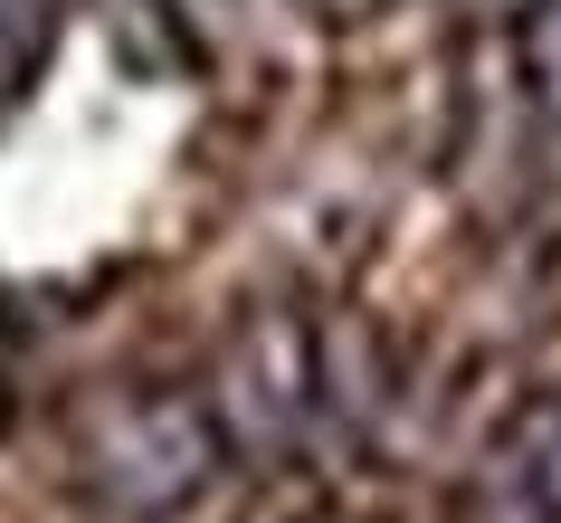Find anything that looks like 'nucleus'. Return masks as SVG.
I'll return each mask as SVG.
<instances>
[{"label":"nucleus","mask_w":561,"mask_h":523,"mask_svg":"<svg viewBox=\"0 0 561 523\" xmlns=\"http://www.w3.org/2000/svg\"><path fill=\"white\" fill-rule=\"evenodd\" d=\"M314 523H333V514H314Z\"/></svg>","instance_id":"7"},{"label":"nucleus","mask_w":561,"mask_h":523,"mask_svg":"<svg viewBox=\"0 0 561 523\" xmlns=\"http://www.w3.org/2000/svg\"><path fill=\"white\" fill-rule=\"evenodd\" d=\"M324 372H314V333L296 315H257L238 323L219 372H209V409L229 429V457H286L305 437V409H314Z\"/></svg>","instance_id":"2"},{"label":"nucleus","mask_w":561,"mask_h":523,"mask_svg":"<svg viewBox=\"0 0 561 523\" xmlns=\"http://www.w3.org/2000/svg\"><path fill=\"white\" fill-rule=\"evenodd\" d=\"M514 48H524V87L542 115H561V0H533L514 20Z\"/></svg>","instance_id":"4"},{"label":"nucleus","mask_w":561,"mask_h":523,"mask_svg":"<svg viewBox=\"0 0 561 523\" xmlns=\"http://www.w3.org/2000/svg\"><path fill=\"white\" fill-rule=\"evenodd\" d=\"M229 466V429L201 390H105L77 409V486L115 523H172L209 494V476Z\"/></svg>","instance_id":"1"},{"label":"nucleus","mask_w":561,"mask_h":523,"mask_svg":"<svg viewBox=\"0 0 561 523\" xmlns=\"http://www.w3.org/2000/svg\"><path fill=\"white\" fill-rule=\"evenodd\" d=\"M467 10H485V20H524L533 0H467Z\"/></svg>","instance_id":"6"},{"label":"nucleus","mask_w":561,"mask_h":523,"mask_svg":"<svg viewBox=\"0 0 561 523\" xmlns=\"http://www.w3.org/2000/svg\"><path fill=\"white\" fill-rule=\"evenodd\" d=\"M485 494L514 523H561V380L504 409L495 447H485Z\"/></svg>","instance_id":"3"},{"label":"nucleus","mask_w":561,"mask_h":523,"mask_svg":"<svg viewBox=\"0 0 561 523\" xmlns=\"http://www.w3.org/2000/svg\"><path fill=\"white\" fill-rule=\"evenodd\" d=\"M305 10H314V20H333V30H353V20H381L390 0H305Z\"/></svg>","instance_id":"5"}]
</instances>
